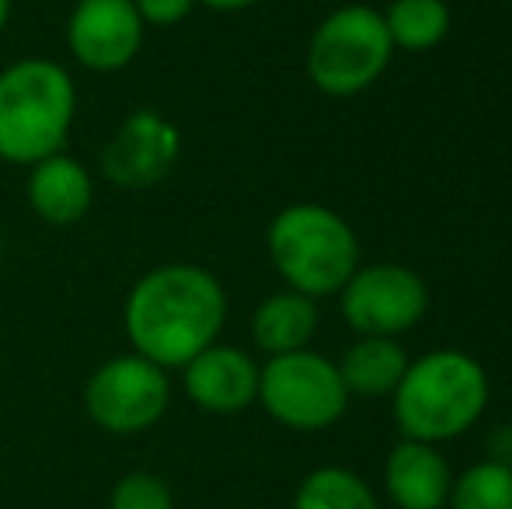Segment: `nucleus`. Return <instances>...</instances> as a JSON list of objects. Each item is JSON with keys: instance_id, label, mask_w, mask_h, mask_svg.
I'll return each mask as SVG.
<instances>
[{"instance_id": "1", "label": "nucleus", "mask_w": 512, "mask_h": 509, "mask_svg": "<svg viewBox=\"0 0 512 509\" xmlns=\"http://www.w3.org/2000/svg\"><path fill=\"white\" fill-rule=\"evenodd\" d=\"M227 290L196 262H164L143 272L122 304V332L133 353L171 374L220 342Z\"/></svg>"}, {"instance_id": "2", "label": "nucleus", "mask_w": 512, "mask_h": 509, "mask_svg": "<svg viewBox=\"0 0 512 509\" xmlns=\"http://www.w3.org/2000/svg\"><path fill=\"white\" fill-rule=\"evenodd\" d=\"M492 398L488 370L460 349H432L408 363L391 394L394 422L405 440L446 443L478 426Z\"/></svg>"}, {"instance_id": "3", "label": "nucleus", "mask_w": 512, "mask_h": 509, "mask_svg": "<svg viewBox=\"0 0 512 509\" xmlns=\"http://www.w3.org/2000/svg\"><path fill=\"white\" fill-rule=\"evenodd\" d=\"M77 119V84L49 56H21L0 70V161L32 168L60 154Z\"/></svg>"}, {"instance_id": "4", "label": "nucleus", "mask_w": 512, "mask_h": 509, "mask_svg": "<svg viewBox=\"0 0 512 509\" xmlns=\"http://www.w3.org/2000/svg\"><path fill=\"white\" fill-rule=\"evenodd\" d=\"M272 269L297 293L321 300L338 297L359 269V238L352 224L321 203H290L265 231Z\"/></svg>"}, {"instance_id": "5", "label": "nucleus", "mask_w": 512, "mask_h": 509, "mask_svg": "<svg viewBox=\"0 0 512 509\" xmlns=\"http://www.w3.org/2000/svg\"><path fill=\"white\" fill-rule=\"evenodd\" d=\"M394 42L384 14L370 4H345L314 28L307 42V77L321 95L352 98L384 77Z\"/></svg>"}, {"instance_id": "6", "label": "nucleus", "mask_w": 512, "mask_h": 509, "mask_svg": "<svg viewBox=\"0 0 512 509\" xmlns=\"http://www.w3.org/2000/svg\"><path fill=\"white\" fill-rule=\"evenodd\" d=\"M349 401L338 363L314 349L269 356L258 370V405L272 422L297 433L331 429L345 415Z\"/></svg>"}, {"instance_id": "7", "label": "nucleus", "mask_w": 512, "mask_h": 509, "mask_svg": "<svg viewBox=\"0 0 512 509\" xmlns=\"http://www.w3.org/2000/svg\"><path fill=\"white\" fill-rule=\"evenodd\" d=\"M171 408V374L140 353H119L98 363L84 384V412L102 433L140 436Z\"/></svg>"}, {"instance_id": "8", "label": "nucleus", "mask_w": 512, "mask_h": 509, "mask_svg": "<svg viewBox=\"0 0 512 509\" xmlns=\"http://www.w3.org/2000/svg\"><path fill=\"white\" fill-rule=\"evenodd\" d=\"M345 325L356 335L398 339L429 311V286L415 269L398 262L359 265L338 290Z\"/></svg>"}, {"instance_id": "9", "label": "nucleus", "mask_w": 512, "mask_h": 509, "mask_svg": "<svg viewBox=\"0 0 512 509\" xmlns=\"http://www.w3.org/2000/svg\"><path fill=\"white\" fill-rule=\"evenodd\" d=\"M182 133L157 109H136L115 126L102 147V175L119 189H150L175 171Z\"/></svg>"}, {"instance_id": "10", "label": "nucleus", "mask_w": 512, "mask_h": 509, "mask_svg": "<svg viewBox=\"0 0 512 509\" xmlns=\"http://www.w3.org/2000/svg\"><path fill=\"white\" fill-rule=\"evenodd\" d=\"M147 25L133 0H77L67 18V49L91 74H119L140 56Z\"/></svg>"}, {"instance_id": "11", "label": "nucleus", "mask_w": 512, "mask_h": 509, "mask_svg": "<svg viewBox=\"0 0 512 509\" xmlns=\"http://www.w3.org/2000/svg\"><path fill=\"white\" fill-rule=\"evenodd\" d=\"M258 370L255 356L241 346L213 342L199 356H192L178 374L182 391L196 408L209 415H237L258 401Z\"/></svg>"}, {"instance_id": "12", "label": "nucleus", "mask_w": 512, "mask_h": 509, "mask_svg": "<svg viewBox=\"0 0 512 509\" xmlns=\"http://www.w3.org/2000/svg\"><path fill=\"white\" fill-rule=\"evenodd\" d=\"M28 210L49 227H74L88 217L95 203V178L74 154L60 150L28 168L25 178Z\"/></svg>"}, {"instance_id": "13", "label": "nucleus", "mask_w": 512, "mask_h": 509, "mask_svg": "<svg viewBox=\"0 0 512 509\" xmlns=\"http://www.w3.org/2000/svg\"><path fill=\"white\" fill-rule=\"evenodd\" d=\"M453 468L436 443L401 440L387 454L384 492L398 509H446Z\"/></svg>"}, {"instance_id": "14", "label": "nucleus", "mask_w": 512, "mask_h": 509, "mask_svg": "<svg viewBox=\"0 0 512 509\" xmlns=\"http://www.w3.org/2000/svg\"><path fill=\"white\" fill-rule=\"evenodd\" d=\"M321 325V311L317 300L297 290H279L269 293L251 314V339L265 356H283L297 353V349H310Z\"/></svg>"}, {"instance_id": "15", "label": "nucleus", "mask_w": 512, "mask_h": 509, "mask_svg": "<svg viewBox=\"0 0 512 509\" xmlns=\"http://www.w3.org/2000/svg\"><path fill=\"white\" fill-rule=\"evenodd\" d=\"M411 356L398 339H380V335H359L338 360V374L349 391V398H391L394 387L405 377Z\"/></svg>"}, {"instance_id": "16", "label": "nucleus", "mask_w": 512, "mask_h": 509, "mask_svg": "<svg viewBox=\"0 0 512 509\" xmlns=\"http://www.w3.org/2000/svg\"><path fill=\"white\" fill-rule=\"evenodd\" d=\"M384 14L387 35L394 49L405 53H425L436 49L450 35V7L446 0H391Z\"/></svg>"}, {"instance_id": "17", "label": "nucleus", "mask_w": 512, "mask_h": 509, "mask_svg": "<svg viewBox=\"0 0 512 509\" xmlns=\"http://www.w3.org/2000/svg\"><path fill=\"white\" fill-rule=\"evenodd\" d=\"M293 509H380V503L363 475L342 464H324L297 485Z\"/></svg>"}, {"instance_id": "18", "label": "nucleus", "mask_w": 512, "mask_h": 509, "mask_svg": "<svg viewBox=\"0 0 512 509\" xmlns=\"http://www.w3.org/2000/svg\"><path fill=\"white\" fill-rule=\"evenodd\" d=\"M446 509H512V464L488 457L453 475Z\"/></svg>"}, {"instance_id": "19", "label": "nucleus", "mask_w": 512, "mask_h": 509, "mask_svg": "<svg viewBox=\"0 0 512 509\" xmlns=\"http://www.w3.org/2000/svg\"><path fill=\"white\" fill-rule=\"evenodd\" d=\"M108 509H175V492L157 471H126L108 492Z\"/></svg>"}, {"instance_id": "20", "label": "nucleus", "mask_w": 512, "mask_h": 509, "mask_svg": "<svg viewBox=\"0 0 512 509\" xmlns=\"http://www.w3.org/2000/svg\"><path fill=\"white\" fill-rule=\"evenodd\" d=\"M147 28H171L196 11V0H133Z\"/></svg>"}, {"instance_id": "21", "label": "nucleus", "mask_w": 512, "mask_h": 509, "mask_svg": "<svg viewBox=\"0 0 512 509\" xmlns=\"http://www.w3.org/2000/svg\"><path fill=\"white\" fill-rule=\"evenodd\" d=\"M262 4V0H196V7L206 11H220V14H234V11H248V7Z\"/></svg>"}, {"instance_id": "22", "label": "nucleus", "mask_w": 512, "mask_h": 509, "mask_svg": "<svg viewBox=\"0 0 512 509\" xmlns=\"http://www.w3.org/2000/svg\"><path fill=\"white\" fill-rule=\"evenodd\" d=\"M11 11H14V0H0V35H4L7 21H11Z\"/></svg>"}]
</instances>
